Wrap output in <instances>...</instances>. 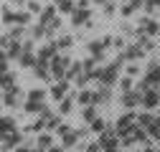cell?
<instances>
[{
	"instance_id": "obj_1",
	"label": "cell",
	"mask_w": 160,
	"mask_h": 152,
	"mask_svg": "<svg viewBox=\"0 0 160 152\" xmlns=\"http://www.w3.org/2000/svg\"><path fill=\"white\" fill-rule=\"evenodd\" d=\"M122 66H125V56L119 53L117 59L107 66V69H99V74H97V81L102 84V86H114V81H117V76H119V71H122Z\"/></svg>"
},
{
	"instance_id": "obj_2",
	"label": "cell",
	"mask_w": 160,
	"mask_h": 152,
	"mask_svg": "<svg viewBox=\"0 0 160 152\" xmlns=\"http://www.w3.org/2000/svg\"><path fill=\"white\" fill-rule=\"evenodd\" d=\"M71 61L66 59V56H53V59L48 61V66H51V76L53 79H66V66H69Z\"/></svg>"
},
{
	"instance_id": "obj_3",
	"label": "cell",
	"mask_w": 160,
	"mask_h": 152,
	"mask_svg": "<svg viewBox=\"0 0 160 152\" xmlns=\"http://www.w3.org/2000/svg\"><path fill=\"white\" fill-rule=\"evenodd\" d=\"M135 122H137V117H135L132 112H130V114H125V117H119V119H117V127H114V129H117V135H119V137L127 135V132L135 127Z\"/></svg>"
},
{
	"instance_id": "obj_4",
	"label": "cell",
	"mask_w": 160,
	"mask_h": 152,
	"mask_svg": "<svg viewBox=\"0 0 160 152\" xmlns=\"http://www.w3.org/2000/svg\"><path fill=\"white\" fill-rule=\"evenodd\" d=\"M158 102H160V91H158L155 86H150L148 91H142V107H145V109H155Z\"/></svg>"
},
{
	"instance_id": "obj_5",
	"label": "cell",
	"mask_w": 160,
	"mask_h": 152,
	"mask_svg": "<svg viewBox=\"0 0 160 152\" xmlns=\"http://www.w3.org/2000/svg\"><path fill=\"white\" fill-rule=\"evenodd\" d=\"M18 145H23V135H21V132H10V135H5V140H3V147H0V152L15 150Z\"/></svg>"
},
{
	"instance_id": "obj_6",
	"label": "cell",
	"mask_w": 160,
	"mask_h": 152,
	"mask_svg": "<svg viewBox=\"0 0 160 152\" xmlns=\"http://www.w3.org/2000/svg\"><path fill=\"white\" fill-rule=\"evenodd\" d=\"M89 21H92L89 8H74V13H71V23L74 26H87Z\"/></svg>"
},
{
	"instance_id": "obj_7",
	"label": "cell",
	"mask_w": 160,
	"mask_h": 152,
	"mask_svg": "<svg viewBox=\"0 0 160 152\" xmlns=\"http://www.w3.org/2000/svg\"><path fill=\"white\" fill-rule=\"evenodd\" d=\"M137 104H142V94H140L137 89H132V91H125V94H122V107L132 109V107H137Z\"/></svg>"
},
{
	"instance_id": "obj_8",
	"label": "cell",
	"mask_w": 160,
	"mask_h": 152,
	"mask_svg": "<svg viewBox=\"0 0 160 152\" xmlns=\"http://www.w3.org/2000/svg\"><path fill=\"white\" fill-rule=\"evenodd\" d=\"M104 46H107L104 38H94V41H89V53L94 56L97 61H102V56H104Z\"/></svg>"
},
{
	"instance_id": "obj_9",
	"label": "cell",
	"mask_w": 160,
	"mask_h": 152,
	"mask_svg": "<svg viewBox=\"0 0 160 152\" xmlns=\"http://www.w3.org/2000/svg\"><path fill=\"white\" fill-rule=\"evenodd\" d=\"M145 79L150 81V86H160V64L158 61H150V66H148V76H145Z\"/></svg>"
},
{
	"instance_id": "obj_10",
	"label": "cell",
	"mask_w": 160,
	"mask_h": 152,
	"mask_svg": "<svg viewBox=\"0 0 160 152\" xmlns=\"http://www.w3.org/2000/svg\"><path fill=\"white\" fill-rule=\"evenodd\" d=\"M107 102H112V86H99L94 91V104L99 107V104H107Z\"/></svg>"
},
{
	"instance_id": "obj_11",
	"label": "cell",
	"mask_w": 160,
	"mask_h": 152,
	"mask_svg": "<svg viewBox=\"0 0 160 152\" xmlns=\"http://www.w3.org/2000/svg\"><path fill=\"white\" fill-rule=\"evenodd\" d=\"M66 89H69V79H58V84L51 86V97H53L56 102H61V99L66 97Z\"/></svg>"
},
{
	"instance_id": "obj_12",
	"label": "cell",
	"mask_w": 160,
	"mask_h": 152,
	"mask_svg": "<svg viewBox=\"0 0 160 152\" xmlns=\"http://www.w3.org/2000/svg\"><path fill=\"white\" fill-rule=\"evenodd\" d=\"M15 132V119L10 117H0V140H5V135Z\"/></svg>"
},
{
	"instance_id": "obj_13",
	"label": "cell",
	"mask_w": 160,
	"mask_h": 152,
	"mask_svg": "<svg viewBox=\"0 0 160 152\" xmlns=\"http://www.w3.org/2000/svg\"><path fill=\"white\" fill-rule=\"evenodd\" d=\"M142 53H145V51L140 48L137 43H135V46H127V48L122 51V56H125V61H135V59H142Z\"/></svg>"
},
{
	"instance_id": "obj_14",
	"label": "cell",
	"mask_w": 160,
	"mask_h": 152,
	"mask_svg": "<svg viewBox=\"0 0 160 152\" xmlns=\"http://www.w3.org/2000/svg\"><path fill=\"white\" fill-rule=\"evenodd\" d=\"M82 74H84V61L69 64V69H66V79H69V81H71V79H79Z\"/></svg>"
},
{
	"instance_id": "obj_15",
	"label": "cell",
	"mask_w": 160,
	"mask_h": 152,
	"mask_svg": "<svg viewBox=\"0 0 160 152\" xmlns=\"http://www.w3.org/2000/svg\"><path fill=\"white\" fill-rule=\"evenodd\" d=\"M21 97H23V94H21V89L15 86L13 91H8V94H5V99H3V102H5V107H18V102H21Z\"/></svg>"
},
{
	"instance_id": "obj_16",
	"label": "cell",
	"mask_w": 160,
	"mask_h": 152,
	"mask_svg": "<svg viewBox=\"0 0 160 152\" xmlns=\"http://www.w3.org/2000/svg\"><path fill=\"white\" fill-rule=\"evenodd\" d=\"M21 53H23V43L13 38L10 46H8V59H21Z\"/></svg>"
},
{
	"instance_id": "obj_17",
	"label": "cell",
	"mask_w": 160,
	"mask_h": 152,
	"mask_svg": "<svg viewBox=\"0 0 160 152\" xmlns=\"http://www.w3.org/2000/svg\"><path fill=\"white\" fill-rule=\"evenodd\" d=\"M61 140H64V147H74L79 140H82V135H79L76 129H69V132H66V135H64Z\"/></svg>"
},
{
	"instance_id": "obj_18",
	"label": "cell",
	"mask_w": 160,
	"mask_h": 152,
	"mask_svg": "<svg viewBox=\"0 0 160 152\" xmlns=\"http://www.w3.org/2000/svg\"><path fill=\"white\" fill-rule=\"evenodd\" d=\"M53 18H56V5H46V8H43V13H41V21H38V23L48 26Z\"/></svg>"
},
{
	"instance_id": "obj_19",
	"label": "cell",
	"mask_w": 160,
	"mask_h": 152,
	"mask_svg": "<svg viewBox=\"0 0 160 152\" xmlns=\"http://www.w3.org/2000/svg\"><path fill=\"white\" fill-rule=\"evenodd\" d=\"M82 117H84L87 124H92V122L97 119V104H87V107L82 109Z\"/></svg>"
},
{
	"instance_id": "obj_20",
	"label": "cell",
	"mask_w": 160,
	"mask_h": 152,
	"mask_svg": "<svg viewBox=\"0 0 160 152\" xmlns=\"http://www.w3.org/2000/svg\"><path fill=\"white\" fill-rule=\"evenodd\" d=\"M0 86H3L5 91H13L15 89V76L8 71V74H3V76H0Z\"/></svg>"
},
{
	"instance_id": "obj_21",
	"label": "cell",
	"mask_w": 160,
	"mask_h": 152,
	"mask_svg": "<svg viewBox=\"0 0 160 152\" xmlns=\"http://www.w3.org/2000/svg\"><path fill=\"white\" fill-rule=\"evenodd\" d=\"M145 129L150 132V137H152V140H158V142H160V117H155V119H152Z\"/></svg>"
},
{
	"instance_id": "obj_22",
	"label": "cell",
	"mask_w": 160,
	"mask_h": 152,
	"mask_svg": "<svg viewBox=\"0 0 160 152\" xmlns=\"http://www.w3.org/2000/svg\"><path fill=\"white\" fill-rule=\"evenodd\" d=\"M21 66H26V69H31V66H36V59H33V51H28V48H23V53H21Z\"/></svg>"
},
{
	"instance_id": "obj_23",
	"label": "cell",
	"mask_w": 160,
	"mask_h": 152,
	"mask_svg": "<svg viewBox=\"0 0 160 152\" xmlns=\"http://www.w3.org/2000/svg\"><path fill=\"white\" fill-rule=\"evenodd\" d=\"M43 107H46L43 102H31V99L23 104V109H26L28 114H41V109H43Z\"/></svg>"
},
{
	"instance_id": "obj_24",
	"label": "cell",
	"mask_w": 160,
	"mask_h": 152,
	"mask_svg": "<svg viewBox=\"0 0 160 152\" xmlns=\"http://www.w3.org/2000/svg\"><path fill=\"white\" fill-rule=\"evenodd\" d=\"M76 102L82 104V107H87V104H94V91H79V97H76Z\"/></svg>"
},
{
	"instance_id": "obj_25",
	"label": "cell",
	"mask_w": 160,
	"mask_h": 152,
	"mask_svg": "<svg viewBox=\"0 0 160 152\" xmlns=\"http://www.w3.org/2000/svg\"><path fill=\"white\" fill-rule=\"evenodd\" d=\"M53 5L61 10V13H74V8H76L71 0H53Z\"/></svg>"
},
{
	"instance_id": "obj_26",
	"label": "cell",
	"mask_w": 160,
	"mask_h": 152,
	"mask_svg": "<svg viewBox=\"0 0 160 152\" xmlns=\"http://www.w3.org/2000/svg\"><path fill=\"white\" fill-rule=\"evenodd\" d=\"M89 129H92V132H94V135H102V132H104V129H107V122H104V119H102V117H97V119H94V122H92V124H89Z\"/></svg>"
},
{
	"instance_id": "obj_27",
	"label": "cell",
	"mask_w": 160,
	"mask_h": 152,
	"mask_svg": "<svg viewBox=\"0 0 160 152\" xmlns=\"http://www.w3.org/2000/svg\"><path fill=\"white\" fill-rule=\"evenodd\" d=\"M31 15H33L31 10H18V13H15V23H18V26H26V23H31Z\"/></svg>"
},
{
	"instance_id": "obj_28",
	"label": "cell",
	"mask_w": 160,
	"mask_h": 152,
	"mask_svg": "<svg viewBox=\"0 0 160 152\" xmlns=\"http://www.w3.org/2000/svg\"><path fill=\"white\" fill-rule=\"evenodd\" d=\"M43 36H48V31H46L43 23H38V26L31 28V38H33V41H36V38H43Z\"/></svg>"
},
{
	"instance_id": "obj_29",
	"label": "cell",
	"mask_w": 160,
	"mask_h": 152,
	"mask_svg": "<svg viewBox=\"0 0 160 152\" xmlns=\"http://www.w3.org/2000/svg\"><path fill=\"white\" fill-rule=\"evenodd\" d=\"M51 142H53V137H51V135H41V137L36 140V147H38V150H48V147H51Z\"/></svg>"
},
{
	"instance_id": "obj_30",
	"label": "cell",
	"mask_w": 160,
	"mask_h": 152,
	"mask_svg": "<svg viewBox=\"0 0 160 152\" xmlns=\"http://www.w3.org/2000/svg\"><path fill=\"white\" fill-rule=\"evenodd\" d=\"M71 109H74V102L69 97H64L61 104H58V114H71Z\"/></svg>"
},
{
	"instance_id": "obj_31",
	"label": "cell",
	"mask_w": 160,
	"mask_h": 152,
	"mask_svg": "<svg viewBox=\"0 0 160 152\" xmlns=\"http://www.w3.org/2000/svg\"><path fill=\"white\" fill-rule=\"evenodd\" d=\"M28 99L31 102H43L46 99V91L43 89H33V91H28Z\"/></svg>"
},
{
	"instance_id": "obj_32",
	"label": "cell",
	"mask_w": 160,
	"mask_h": 152,
	"mask_svg": "<svg viewBox=\"0 0 160 152\" xmlns=\"http://www.w3.org/2000/svg\"><path fill=\"white\" fill-rule=\"evenodd\" d=\"M71 36H64V38H58V41H56V46H58V51H66V48H71Z\"/></svg>"
},
{
	"instance_id": "obj_33",
	"label": "cell",
	"mask_w": 160,
	"mask_h": 152,
	"mask_svg": "<svg viewBox=\"0 0 160 152\" xmlns=\"http://www.w3.org/2000/svg\"><path fill=\"white\" fill-rule=\"evenodd\" d=\"M58 124H61V117H58V114H53V117L46 122V129H48V132H56V127H58Z\"/></svg>"
},
{
	"instance_id": "obj_34",
	"label": "cell",
	"mask_w": 160,
	"mask_h": 152,
	"mask_svg": "<svg viewBox=\"0 0 160 152\" xmlns=\"http://www.w3.org/2000/svg\"><path fill=\"white\" fill-rule=\"evenodd\" d=\"M102 150H104V147H102V142H99V140H97V142L84 145V152H102Z\"/></svg>"
},
{
	"instance_id": "obj_35",
	"label": "cell",
	"mask_w": 160,
	"mask_h": 152,
	"mask_svg": "<svg viewBox=\"0 0 160 152\" xmlns=\"http://www.w3.org/2000/svg\"><path fill=\"white\" fill-rule=\"evenodd\" d=\"M148 13H155L158 8H160V0H145V5H142Z\"/></svg>"
},
{
	"instance_id": "obj_36",
	"label": "cell",
	"mask_w": 160,
	"mask_h": 152,
	"mask_svg": "<svg viewBox=\"0 0 160 152\" xmlns=\"http://www.w3.org/2000/svg\"><path fill=\"white\" fill-rule=\"evenodd\" d=\"M26 8H28L31 13H36V15H38V13H43V8H41V5H38V3H36V0H28V3H26Z\"/></svg>"
},
{
	"instance_id": "obj_37",
	"label": "cell",
	"mask_w": 160,
	"mask_h": 152,
	"mask_svg": "<svg viewBox=\"0 0 160 152\" xmlns=\"http://www.w3.org/2000/svg\"><path fill=\"white\" fill-rule=\"evenodd\" d=\"M3 23H15V13H13L10 8L3 10Z\"/></svg>"
},
{
	"instance_id": "obj_38",
	"label": "cell",
	"mask_w": 160,
	"mask_h": 152,
	"mask_svg": "<svg viewBox=\"0 0 160 152\" xmlns=\"http://www.w3.org/2000/svg\"><path fill=\"white\" fill-rule=\"evenodd\" d=\"M15 152H36V147H33L31 142H23V145H18V147H15Z\"/></svg>"
},
{
	"instance_id": "obj_39",
	"label": "cell",
	"mask_w": 160,
	"mask_h": 152,
	"mask_svg": "<svg viewBox=\"0 0 160 152\" xmlns=\"http://www.w3.org/2000/svg\"><path fill=\"white\" fill-rule=\"evenodd\" d=\"M119 91H122V94L125 91H132V81L130 79H122V81H119Z\"/></svg>"
},
{
	"instance_id": "obj_40",
	"label": "cell",
	"mask_w": 160,
	"mask_h": 152,
	"mask_svg": "<svg viewBox=\"0 0 160 152\" xmlns=\"http://www.w3.org/2000/svg\"><path fill=\"white\" fill-rule=\"evenodd\" d=\"M69 129H71V127H69L66 122H61V124H58V127H56V135H58V137H64V135H66V132H69Z\"/></svg>"
},
{
	"instance_id": "obj_41",
	"label": "cell",
	"mask_w": 160,
	"mask_h": 152,
	"mask_svg": "<svg viewBox=\"0 0 160 152\" xmlns=\"http://www.w3.org/2000/svg\"><path fill=\"white\" fill-rule=\"evenodd\" d=\"M135 10H137V5H135V3H125V8H122V15H132Z\"/></svg>"
},
{
	"instance_id": "obj_42",
	"label": "cell",
	"mask_w": 160,
	"mask_h": 152,
	"mask_svg": "<svg viewBox=\"0 0 160 152\" xmlns=\"http://www.w3.org/2000/svg\"><path fill=\"white\" fill-rule=\"evenodd\" d=\"M23 33H26V31H23L21 26H18V28H10V33H8V36H10V38H15V41H18V38H21Z\"/></svg>"
},
{
	"instance_id": "obj_43",
	"label": "cell",
	"mask_w": 160,
	"mask_h": 152,
	"mask_svg": "<svg viewBox=\"0 0 160 152\" xmlns=\"http://www.w3.org/2000/svg\"><path fill=\"white\" fill-rule=\"evenodd\" d=\"M104 13H107V15H114V3H112V0L104 3Z\"/></svg>"
},
{
	"instance_id": "obj_44",
	"label": "cell",
	"mask_w": 160,
	"mask_h": 152,
	"mask_svg": "<svg viewBox=\"0 0 160 152\" xmlns=\"http://www.w3.org/2000/svg\"><path fill=\"white\" fill-rule=\"evenodd\" d=\"M3 74H8V69H5V61H0V76Z\"/></svg>"
},
{
	"instance_id": "obj_45",
	"label": "cell",
	"mask_w": 160,
	"mask_h": 152,
	"mask_svg": "<svg viewBox=\"0 0 160 152\" xmlns=\"http://www.w3.org/2000/svg\"><path fill=\"white\" fill-rule=\"evenodd\" d=\"M46 152H64V147H48Z\"/></svg>"
},
{
	"instance_id": "obj_46",
	"label": "cell",
	"mask_w": 160,
	"mask_h": 152,
	"mask_svg": "<svg viewBox=\"0 0 160 152\" xmlns=\"http://www.w3.org/2000/svg\"><path fill=\"white\" fill-rule=\"evenodd\" d=\"M142 152H158V150H155V147H150V145H148V147H145V150H142Z\"/></svg>"
},
{
	"instance_id": "obj_47",
	"label": "cell",
	"mask_w": 160,
	"mask_h": 152,
	"mask_svg": "<svg viewBox=\"0 0 160 152\" xmlns=\"http://www.w3.org/2000/svg\"><path fill=\"white\" fill-rule=\"evenodd\" d=\"M8 3H15V5H23V0H8Z\"/></svg>"
},
{
	"instance_id": "obj_48",
	"label": "cell",
	"mask_w": 160,
	"mask_h": 152,
	"mask_svg": "<svg viewBox=\"0 0 160 152\" xmlns=\"http://www.w3.org/2000/svg\"><path fill=\"white\" fill-rule=\"evenodd\" d=\"M94 3H97V5H104V3H107V0H94Z\"/></svg>"
},
{
	"instance_id": "obj_49",
	"label": "cell",
	"mask_w": 160,
	"mask_h": 152,
	"mask_svg": "<svg viewBox=\"0 0 160 152\" xmlns=\"http://www.w3.org/2000/svg\"><path fill=\"white\" fill-rule=\"evenodd\" d=\"M158 117H160V107H158Z\"/></svg>"
}]
</instances>
